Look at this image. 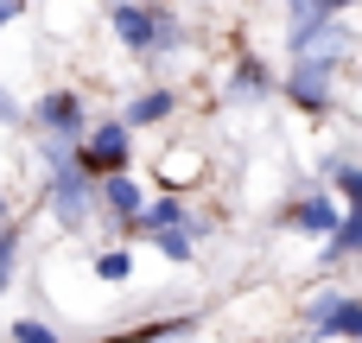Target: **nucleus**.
Masks as SVG:
<instances>
[{
	"mask_svg": "<svg viewBox=\"0 0 362 343\" xmlns=\"http://www.w3.org/2000/svg\"><path fill=\"white\" fill-rule=\"evenodd\" d=\"M102 204H108L121 223H140V216H146V191H140L127 172H121V178H102Z\"/></svg>",
	"mask_w": 362,
	"mask_h": 343,
	"instance_id": "6e6552de",
	"label": "nucleus"
},
{
	"mask_svg": "<svg viewBox=\"0 0 362 343\" xmlns=\"http://www.w3.org/2000/svg\"><path fill=\"white\" fill-rule=\"evenodd\" d=\"M95 274H102V280H127V274H134V255H127V248H108V255H95Z\"/></svg>",
	"mask_w": 362,
	"mask_h": 343,
	"instance_id": "ddd939ff",
	"label": "nucleus"
},
{
	"mask_svg": "<svg viewBox=\"0 0 362 343\" xmlns=\"http://www.w3.org/2000/svg\"><path fill=\"white\" fill-rule=\"evenodd\" d=\"M19 115H25V108H19V102H13V95L0 89V127H19Z\"/></svg>",
	"mask_w": 362,
	"mask_h": 343,
	"instance_id": "f3484780",
	"label": "nucleus"
},
{
	"mask_svg": "<svg viewBox=\"0 0 362 343\" xmlns=\"http://www.w3.org/2000/svg\"><path fill=\"white\" fill-rule=\"evenodd\" d=\"M134 229L159 242V236H178V229H191V210H185V197H153V204H146V216H140ZM191 236H197V229H191Z\"/></svg>",
	"mask_w": 362,
	"mask_h": 343,
	"instance_id": "0eeeda50",
	"label": "nucleus"
},
{
	"mask_svg": "<svg viewBox=\"0 0 362 343\" xmlns=\"http://www.w3.org/2000/svg\"><path fill=\"white\" fill-rule=\"evenodd\" d=\"M293 223H299V229H312V236H337V229H344V216H337V204H331V197H305V204L293 210Z\"/></svg>",
	"mask_w": 362,
	"mask_h": 343,
	"instance_id": "1a4fd4ad",
	"label": "nucleus"
},
{
	"mask_svg": "<svg viewBox=\"0 0 362 343\" xmlns=\"http://www.w3.org/2000/svg\"><path fill=\"white\" fill-rule=\"evenodd\" d=\"M127 159H134V127H127V121H102V127L83 140V153H76V165H83L89 178H121Z\"/></svg>",
	"mask_w": 362,
	"mask_h": 343,
	"instance_id": "f257e3e1",
	"label": "nucleus"
},
{
	"mask_svg": "<svg viewBox=\"0 0 362 343\" xmlns=\"http://www.w3.org/2000/svg\"><path fill=\"white\" fill-rule=\"evenodd\" d=\"M153 248H159L165 261H191V229H178V236H159Z\"/></svg>",
	"mask_w": 362,
	"mask_h": 343,
	"instance_id": "dca6fc26",
	"label": "nucleus"
},
{
	"mask_svg": "<svg viewBox=\"0 0 362 343\" xmlns=\"http://www.w3.org/2000/svg\"><path fill=\"white\" fill-rule=\"evenodd\" d=\"M165 115H172V89H146V95L127 102L121 121H127V127H153V121H165Z\"/></svg>",
	"mask_w": 362,
	"mask_h": 343,
	"instance_id": "9d476101",
	"label": "nucleus"
},
{
	"mask_svg": "<svg viewBox=\"0 0 362 343\" xmlns=\"http://www.w3.org/2000/svg\"><path fill=\"white\" fill-rule=\"evenodd\" d=\"M235 95H242V102H261V95H267V70H261L255 57L235 64Z\"/></svg>",
	"mask_w": 362,
	"mask_h": 343,
	"instance_id": "f8f14e48",
	"label": "nucleus"
},
{
	"mask_svg": "<svg viewBox=\"0 0 362 343\" xmlns=\"http://www.w3.org/2000/svg\"><path fill=\"white\" fill-rule=\"evenodd\" d=\"M0 216H6V197H0Z\"/></svg>",
	"mask_w": 362,
	"mask_h": 343,
	"instance_id": "a211bd4d",
	"label": "nucleus"
},
{
	"mask_svg": "<svg viewBox=\"0 0 362 343\" xmlns=\"http://www.w3.org/2000/svg\"><path fill=\"white\" fill-rule=\"evenodd\" d=\"M38 134H45V140H70V146H83V140H89L83 102H76L70 89H51V95H38Z\"/></svg>",
	"mask_w": 362,
	"mask_h": 343,
	"instance_id": "7ed1b4c3",
	"label": "nucleus"
},
{
	"mask_svg": "<svg viewBox=\"0 0 362 343\" xmlns=\"http://www.w3.org/2000/svg\"><path fill=\"white\" fill-rule=\"evenodd\" d=\"M305 312H312V325H318L325 337H356V343H362V299H344V293H318Z\"/></svg>",
	"mask_w": 362,
	"mask_h": 343,
	"instance_id": "423d86ee",
	"label": "nucleus"
},
{
	"mask_svg": "<svg viewBox=\"0 0 362 343\" xmlns=\"http://www.w3.org/2000/svg\"><path fill=\"white\" fill-rule=\"evenodd\" d=\"M331 76H337V57H299L293 76H286V95L299 108H325L331 102Z\"/></svg>",
	"mask_w": 362,
	"mask_h": 343,
	"instance_id": "39448f33",
	"label": "nucleus"
},
{
	"mask_svg": "<svg viewBox=\"0 0 362 343\" xmlns=\"http://www.w3.org/2000/svg\"><path fill=\"white\" fill-rule=\"evenodd\" d=\"M13 343H57V331L38 325V318H19V325H13Z\"/></svg>",
	"mask_w": 362,
	"mask_h": 343,
	"instance_id": "2eb2a0df",
	"label": "nucleus"
},
{
	"mask_svg": "<svg viewBox=\"0 0 362 343\" xmlns=\"http://www.w3.org/2000/svg\"><path fill=\"white\" fill-rule=\"evenodd\" d=\"M95 197H102V185H95L83 165H57V172H51V210H57L64 229H83Z\"/></svg>",
	"mask_w": 362,
	"mask_h": 343,
	"instance_id": "f03ea898",
	"label": "nucleus"
},
{
	"mask_svg": "<svg viewBox=\"0 0 362 343\" xmlns=\"http://www.w3.org/2000/svg\"><path fill=\"white\" fill-rule=\"evenodd\" d=\"M331 185L344 191V210H350V216H362V165H350V159H331Z\"/></svg>",
	"mask_w": 362,
	"mask_h": 343,
	"instance_id": "9b49d317",
	"label": "nucleus"
},
{
	"mask_svg": "<svg viewBox=\"0 0 362 343\" xmlns=\"http://www.w3.org/2000/svg\"><path fill=\"white\" fill-rule=\"evenodd\" d=\"M13 267H19V229H6V236H0V293L13 286Z\"/></svg>",
	"mask_w": 362,
	"mask_h": 343,
	"instance_id": "4468645a",
	"label": "nucleus"
},
{
	"mask_svg": "<svg viewBox=\"0 0 362 343\" xmlns=\"http://www.w3.org/2000/svg\"><path fill=\"white\" fill-rule=\"evenodd\" d=\"M108 25L121 32L127 51H159L165 45V6H108Z\"/></svg>",
	"mask_w": 362,
	"mask_h": 343,
	"instance_id": "20e7f679",
	"label": "nucleus"
}]
</instances>
